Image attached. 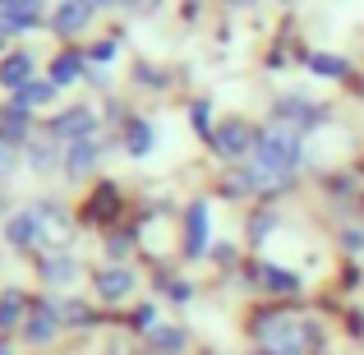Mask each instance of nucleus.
<instances>
[{
    "label": "nucleus",
    "instance_id": "6",
    "mask_svg": "<svg viewBox=\"0 0 364 355\" xmlns=\"http://www.w3.org/2000/svg\"><path fill=\"white\" fill-rule=\"evenodd\" d=\"M272 120L277 124H291V129H314V124L323 120V111L314 107V102H304V97H282L277 102V111H272Z\"/></svg>",
    "mask_w": 364,
    "mask_h": 355
},
{
    "label": "nucleus",
    "instance_id": "18",
    "mask_svg": "<svg viewBox=\"0 0 364 355\" xmlns=\"http://www.w3.org/2000/svg\"><path fill=\"white\" fill-rule=\"evenodd\" d=\"M258 272H263V282L272 286L277 295H291V291H300V277H291V272H282V267H272V263H263L258 267Z\"/></svg>",
    "mask_w": 364,
    "mask_h": 355
},
{
    "label": "nucleus",
    "instance_id": "17",
    "mask_svg": "<svg viewBox=\"0 0 364 355\" xmlns=\"http://www.w3.org/2000/svg\"><path fill=\"white\" fill-rule=\"evenodd\" d=\"M124 143H129L134 157H148V148H152V124H148V120H129V134H124Z\"/></svg>",
    "mask_w": 364,
    "mask_h": 355
},
{
    "label": "nucleus",
    "instance_id": "19",
    "mask_svg": "<svg viewBox=\"0 0 364 355\" xmlns=\"http://www.w3.org/2000/svg\"><path fill=\"white\" fill-rule=\"evenodd\" d=\"M309 70H314V74H323V79H346L350 65L341 60V55H309Z\"/></svg>",
    "mask_w": 364,
    "mask_h": 355
},
{
    "label": "nucleus",
    "instance_id": "4",
    "mask_svg": "<svg viewBox=\"0 0 364 355\" xmlns=\"http://www.w3.org/2000/svg\"><path fill=\"white\" fill-rule=\"evenodd\" d=\"M254 129H249L245 120H226L222 129L213 134V148H217V157H249L254 152Z\"/></svg>",
    "mask_w": 364,
    "mask_h": 355
},
{
    "label": "nucleus",
    "instance_id": "21",
    "mask_svg": "<svg viewBox=\"0 0 364 355\" xmlns=\"http://www.w3.org/2000/svg\"><path fill=\"white\" fill-rule=\"evenodd\" d=\"M42 277H46V282H70V277H74V258H46V263H42Z\"/></svg>",
    "mask_w": 364,
    "mask_h": 355
},
{
    "label": "nucleus",
    "instance_id": "23",
    "mask_svg": "<svg viewBox=\"0 0 364 355\" xmlns=\"http://www.w3.org/2000/svg\"><path fill=\"white\" fill-rule=\"evenodd\" d=\"M14 166H18V148H14L9 139H0V180L14 176Z\"/></svg>",
    "mask_w": 364,
    "mask_h": 355
},
{
    "label": "nucleus",
    "instance_id": "12",
    "mask_svg": "<svg viewBox=\"0 0 364 355\" xmlns=\"http://www.w3.org/2000/svg\"><path fill=\"white\" fill-rule=\"evenodd\" d=\"M92 166H97V143L92 139H79L70 143V157H65V176L70 180H88Z\"/></svg>",
    "mask_w": 364,
    "mask_h": 355
},
{
    "label": "nucleus",
    "instance_id": "28",
    "mask_svg": "<svg viewBox=\"0 0 364 355\" xmlns=\"http://www.w3.org/2000/svg\"><path fill=\"white\" fill-rule=\"evenodd\" d=\"M0 355H9V346H0Z\"/></svg>",
    "mask_w": 364,
    "mask_h": 355
},
{
    "label": "nucleus",
    "instance_id": "14",
    "mask_svg": "<svg viewBox=\"0 0 364 355\" xmlns=\"http://www.w3.org/2000/svg\"><path fill=\"white\" fill-rule=\"evenodd\" d=\"M83 55L79 51H65V55H55L51 60V74H46V79L55 83V88H65V83H74V79H83Z\"/></svg>",
    "mask_w": 364,
    "mask_h": 355
},
{
    "label": "nucleus",
    "instance_id": "5",
    "mask_svg": "<svg viewBox=\"0 0 364 355\" xmlns=\"http://www.w3.org/2000/svg\"><path fill=\"white\" fill-rule=\"evenodd\" d=\"M46 134H51V139H65V143L88 139V134H92V111H88V107H70V111H60V116L46 120Z\"/></svg>",
    "mask_w": 364,
    "mask_h": 355
},
{
    "label": "nucleus",
    "instance_id": "27",
    "mask_svg": "<svg viewBox=\"0 0 364 355\" xmlns=\"http://www.w3.org/2000/svg\"><path fill=\"white\" fill-rule=\"evenodd\" d=\"M231 5H254V0H231Z\"/></svg>",
    "mask_w": 364,
    "mask_h": 355
},
{
    "label": "nucleus",
    "instance_id": "15",
    "mask_svg": "<svg viewBox=\"0 0 364 355\" xmlns=\"http://www.w3.org/2000/svg\"><path fill=\"white\" fill-rule=\"evenodd\" d=\"M14 102H23L28 111H33V107H46V102H55V83H51V79H42V83L33 79V83H28V88L18 92Z\"/></svg>",
    "mask_w": 364,
    "mask_h": 355
},
{
    "label": "nucleus",
    "instance_id": "25",
    "mask_svg": "<svg viewBox=\"0 0 364 355\" xmlns=\"http://www.w3.org/2000/svg\"><path fill=\"white\" fill-rule=\"evenodd\" d=\"M208 116H213V111H208V102H194V111H189L194 129H208Z\"/></svg>",
    "mask_w": 364,
    "mask_h": 355
},
{
    "label": "nucleus",
    "instance_id": "9",
    "mask_svg": "<svg viewBox=\"0 0 364 355\" xmlns=\"http://www.w3.org/2000/svg\"><path fill=\"white\" fill-rule=\"evenodd\" d=\"M185 254L189 258L208 254V203H194L185 213Z\"/></svg>",
    "mask_w": 364,
    "mask_h": 355
},
{
    "label": "nucleus",
    "instance_id": "11",
    "mask_svg": "<svg viewBox=\"0 0 364 355\" xmlns=\"http://www.w3.org/2000/svg\"><path fill=\"white\" fill-rule=\"evenodd\" d=\"M28 129H33V111H28L23 102H9V107L0 111V139H9L18 148V143H28Z\"/></svg>",
    "mask_w": 364,
    "mask_h": 355
},
{
    "label": "nucleus",
    "instance_id": "20",
    "mask_svg": "<svg viewBox=\"0 0 364 355\" xmlns=\"http://www.w3.org/2000/svg\"><path fill=\"white\" fill-rule=\"evenodd\" d=\"M152 346H157V351H180V346H185V332L157 323V328H152Z\"/></svg>",
    "mask_w": 364,
    "mask_h": 355
},
{
    "label": "nucleus",
    "instance_id": "10",
    "mask_svg": "<svg viewBox=\"0 0 364 355\" xmlns=\"http://www.w3.org/2000/svg\"><path fill=\"white\" fill-rule=\"evenodd\" d=\"M28 83H33V55H28V51H14V55H5V60H0V88H9V92H23Z\"/></svg>",
    "mask_w": 364,
    "mask_h": 355
},
{
    "label": "nucleus",
    "instance_id": "13",
    "mask_svg": "<svg viewBox=\"0 0 364 355\" xmlns=\"http://www.w3.org/2000/svg\"><path fill=\"white\" fill-rule=\"evenodd\" d=\"M37 231H42V217H33V213H14V217L5 222V240H9V245H18V249L33 245Z\"/></svg>",
    "mask_w": 364,
    "mask_h": 355
},
{
    "label": "nucleus",
    "instance_id": "24",
    "mask_svg": "<svg viewBox=\"0 0 364 355\" xmlns=\"http://www.w3.org/2000/svg\"><path fill=\"white\" fill-rule=\"evenodd\" d=\"M272 226H277V217H272V213H258V222H249V235L263 240L267 231H272Z\"/></svg>",
    "mask_w": 364,
    "mask_h": 355
},
{
    "label": "nucleus",
    "instance_id": "26",
    "mask_svg": "<svg viewBox=\"0 0 364 355\" xmlns=\"http://www.w3.org/2000/svg\"><path fill=\"white\" fill-rule=\"evenodd\" d=\"M107 249H111V258H116V263H120V258H124V254H129V240H120V235H111V240H107Z\"/></svg>",
    "mask_w": 364,
    "mask_h": 355
},
{
    "label": "nucleus",
    "instance_id": "7",
    "mask_svg": "<svg viewBox=\"0 0 364 355\" xmlns=\"http://www.w3.org/2000/svg\"><path fill=\"white\" fill-rule=\"evenodd\" d=\"M134 286H139V282H134L129 267H102V272H97V295L107 304H124L134 295Z\"/></svg>",
    "mask_w": 364,
    "mask_h": 355
},
{
    "label": "nucleus",
    "instance_id": "2",
    "mask_svg": "<svg viewBox=\"0 0 364 355\" xmlns=\"http://www.w3.org/2000/svg\"><path fill=\"white\" fill-rule=\"evenodd\" d=\"M258 337H263L267 355H300L314 341V332H309V323H295V319H267L258 328Z\"/></svg>",
    "mask_w": 364,
    "mask_h": 355
},
{
    "label": "nucleus",
    "instance_id": "1",
    "mask_svg": "<svg viewBox=\"0 0 364 355\" xmlns=\"http://www.w3.org/2000/svg\"><path fill=\"white\" fill-rule=\"evenodd\" d=\"M300 157H304V143H300V129H291V124L272 120V129L258 134V143H254V166L267 171L277 185L300 166Z\"/></svg>",
    "mask_w": 364,
    "mask_h": 355
},
{
    "label": "nucleus",
    "instance_id": "8",
    "mask_svg": "<svg viewBox=\"0 0 364 355\" xmlns=\"http://www.w3.org/2000/svg\"><path fill=\"white\" fill-rule=\"evenodd\" d=\"M55 332H60V309H55V304H37V309L28 314V323H23V341L42 346V341H51Z\"/></svg>",
    "mask_w": 364,
    "mask_h": 355
},
{
    "label": "nucleus",
    "instance_id": "3",
    "mask_svg": "<svg viewBox=\"0 0 364 355\" xmlns=\"http://www.w3.org/2000/svg\"><path fill=\"white\" fill-rule=\"evenodd\" d=\"M102 9V0H65V5L51 9V33L55 37H74L92 23V14Z\"/></svg>",
    "mask_w": 364,
    "mask_h": 355
},
{
    "label": "nucleus",
    "instance_id": "22",
    "mask_svg": "<svg viewBox=\"0 0 364 355\" xmlns=\"http://www.w3.org/2000/svg\"><path fill=\"white\" fill-rule=\"evenodd\" d=\"M28 148H33V171H37V176H51L55 148H51V143H28Z\"/></svg>",
    "mask_w": 364,
    "mask_h": 355
},
{
    "label": "nucleus",
    "instance_id": "16",
    "mask_svg": "<svg viewBox=\"0 0 364 355\" xmlns=\"http://www.w3.org/2000/svg\"><path fill=\"white\" fill-rule=\"evenodd\" d=\"M18 319H23V295H18V291H5V295H0V332L18 328Z\"/></svg>",
    "mask_w": 364,
    "mask_h": 355
}]
</instances>
